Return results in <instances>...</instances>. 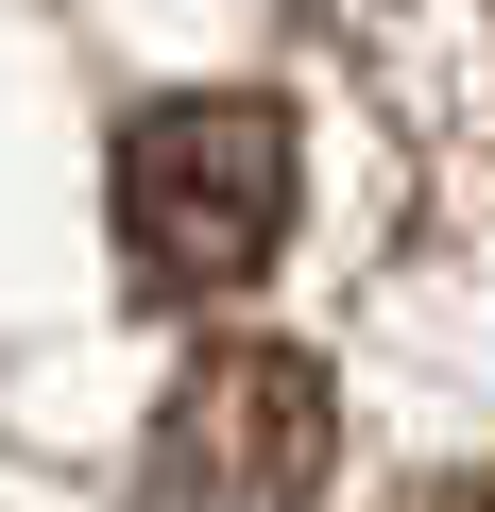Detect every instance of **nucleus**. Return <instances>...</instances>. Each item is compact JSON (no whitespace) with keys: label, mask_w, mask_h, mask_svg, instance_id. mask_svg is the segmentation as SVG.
Returning a JSON list of instances; mask_svg holds the SVG:
<instances>
[{"label":"nucleus","mask_w":495,"mask_h":512,"mask_svg":"<svg viewBox=\"0 0 495 512\" xmlns=\"http://www.w3.org/2000/svg\"><path fill=\"white\" fill-rule=\"evenodd\" d=\"M325 461H342V393H325L308 342H205L171 376L154 444H137V478L171 512H308Z\"/></svg>","instance_id":"obj_2"},{"label":"nucleus","mask_w":495,"mask_h":512,"mask_svg":"<svg viewBox=\"0 0 495 512\" xmlns=\"http://www.w3.org/2000/svg\"><path fill=\"white\" fill-rule=\"evenodd\" d=\"M291 188H308L291 103H257V86L137 103V120H120V256H137V291H154V308L257 291L274 239H291Z\"/></svg>","instance_id":"obj_1"},{"label":"nucleus","mask_w":495,"mask_h":512,"mask_svg":"<svg viewBox=\"0 0 495 512\" xmlns=\"http://www.w3.org/2000/svg\"><path fill=\"white\" fill-rule=\"evenodd\" d=\"M461 512H495V478H478V495H461Z\"/></svg>","instance_id":"obj_3"}]
</instances>
